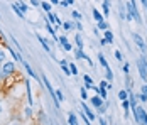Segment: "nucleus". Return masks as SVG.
<instances>
[{
    "mask_svg": "<svg viewBox=\"0 0 147 125\" xmlns=\"http://www.w3.org/2000/svg\"><path fill=\"white\" fill-rule=\"evenodd\" d=\"M134 113V120H135V124L137 125H147V111L142 108V107H135L130 110Z\"/></svg>",
    "mask_w": 147,
    "mask_h": 125,
    "instance_id": "f257e3e1",
    "label": "nucleus"
},
{
    "mask_svg": "<svg viewBox=\"0 0 147 125\" xmlns=\"http://www.w3.org/2000/svg\"><path fill=\"white\" fill-rule=\"evenodd\" d=\"M132 39L134 42L137 44V47L144 53V56H147V46H146V41H144V37L140 36V34H137V32H132Z\"/></svg>",
    "mask_w": 147,
    "mask_h": 125,
    "instance_id": "f03ea898",
    "label": "nucleus"
},
{
    "mask_svg": "<svg viewBox=\"0 0 147 125\" xmlns=\"http://www.w3.org/2000/svg\"><path fill=\"white\" fill-rule=\"evenodd\" d=\"M81 111L88 117V120L91 122V124L96 120V113L93 111V108H91V107H88V105H86V101H81Z\"/></svg>",
    "mask_w": 147,
    "mask_h": 125,
    "instance_id": "7ed1b4c3",
    "label": "nucleus"
},
{
    "mask_svg": "<svg viewBox=\"0 0 147 125\" xmlns=\"http://www.w3.org/2000/svg\"><path fill=\"white\" fill-rule=\"evenodd\" d=\"M2 73H3V76H12L15 73V64L12 61H7V63H3V66H2Z\"/></svg>",
    "mask_w": 147,
    "mask_h": 125,
    "instance_id": "20e7f679",
    "label": "nucleus"
},
{
    "mask_svg": "<svg viewBox=\"0 0 147 125\" xmlns=\"http://www.w3.org/2000/svg\"><path fill=\"white\" fill-rule=\"evenodd\" d=\"M90 103H91V108L98 110L100 107H103L105 100H102V98H100V95H95V97H91V98H90Z\"/></svg>",
    "mask_w": 147,
    "mask_h": 125,
    "instance_id": "39448f33",
    "label": "nucleus"
},
{
    "mask_svg": "<svg viewBox=\"0 0 147 125\" xmlns=\"http://www.w3.org/2000/svg\"><path fill=\"white\" fill-rule=\"evenodd\" d=\"M22 64H24V70L27 71V74H29L30 78H34V80H37V81H39V74H36V71L30 68L29 63H27V61H22Z\"/></svg>",
    "mask_w": 147,
    "mask_h": 125,
    "instance_id": "423d86ee",
    "label": "nucleus"
},
{
    "mask_svg": "<svg viewBox=\"0 0 147 125\" xmlns=\"http://www.w3.org/2000/svg\"><path fill=\"white\" fill-rule=\"evenodd\" d=\"M59 44H61V47H63V49H64L66 53H69V51H73V46L69 44V41H68V39H66L64 36H61V37H59Z\"/></svg>",
    "mask_w": 147,
    "mask_h": 125,
    "instance_id": "0eeeda50",
    "label": "nucleus"
},
{
    "mask_svg": "<svg viewBox=\"0 0 147 125\" xmlns=\"http://www.w3.org/2000/svg\"><path fill=\"white\" fill-rule=\"evenodd\" d=\"M37 39H39V42L42 44V47L46 49V53H47V54H51V56H53V51H51V47H49V42L46 41V39L42 37V36H39V34H37Z\"/></svg>",
    "mask_w": 147,
    "mask_h": 125,
    "instance_id": "6e6552de",
    "label": "nucleus"
},
{
    "mask_svg": "<svg viewBox=\"0 0 147 125\" xmlns=\"http://www.w3.org/2000/svg\"><path fill=\"white\" fill-rule=\"evenodd\" d=\"M26 91H27V101H29V105L34 103V98H32V91H30V81L29 80H26Z\"/></svg>",
    "mask_w": 147,
    "mask_h": 125,
    "instance_id": "1a4fd4ad",
    "label": "nucleus"
},
{
    "mask_svg": "<svg viewBox=\"0 0 147 125\" xmlns=\"http://www.w3.org/2000/svg\"><path fill=\"white\" fill-rule=\"evenodd\" d=\"M102 14H103V17H108V15H110V0H105V2H103Z\"/></svg>",
    "mask_w": 147,
    "mask_h": 125,
    "instance_id": "9d476101",
    "label": "nucleus"
},
{
    "mask_svg": "<svg viewBox=\"0 0 147 125\" xmlns=\"http://www.w3.org/2000/svg\"><path fill=\"white\" fill-rule=\"evenodd\" d=\"M83 81H85V88H86V90H90V88L95 86V84H93V78H91L90 74H85V76H83Z\"/></svg>",
    "mask_w": 147,
    "mask_h": 125,
    "instance_id": "9b49d317",
    "label": "nucleus"
},
{
    "mask_svg": "<svg viewBox=\"0 0 147 125\" xmlns=\"http://www.w3.org/2000/svg\"><path fill=\"white\" fill-rule=\"evenodd\" d=\"M93 19L96 20V24L98 22H102V20H105V17H103V14L98 10V9H93Z\"/></svg>",
    "mask_w": 147,
    "mask_h": 125,
    "instance_id": "f8f14e48",
    "label": "nucleus"
},
{
    "mask_svg": "<svg viewBox=\"0 0 147 125\" xmlns=\"http://www.w3.org/2000/svg\"><path fill=\"white\" fill-rule=\"evenodd\" d=\"M103 39L108 42V44H113V34H112V30H110V29L103 32Z\"/></svg>",
    "mask_w": 147,
    "mask_h": 125,
    "instance_id": "ddd939ff",
    "label": "nucleus"
},
{
    "mask_svg": "<svg viewBox=\"0 0 147 125\" xmlns=\"http://www.w3.org/2000/svg\"><path fill=\"white\" fill-rule=\"evenodd\" d=\"M74 44H76V47H78V49H83V47H85L83 39H81V36H80V34H76V36H74Z\"/></svg>",
    "mask_w": 147,
    "mask_h": 125,
    "instance_id": "4468645a",
    "label": "nucleus"
},
{
    "mask_svg": "<svg viewBox=\"0 0 147 125\" xmlns=\"http://www.w3.org/2000/svg\"><path fill=\"white\" fill-rule=\"evenodd\" d=\"M15 5L19 7V10H20L22 14L26 15V12H27V5H26V3H24L22 0H17V2H15Z\"/></svg>",
    "mask_w": 147,
    "mask_h": 125,
    "instance_id": "2eb2a0df",
    "label": "nucleus"
},
{
    "mask_svg": "<svg viewBox=\"0 0 147 125\" xmlns=\"http://www.w3.org/2000/svg\"><path fill=\"white\" fill-rule=\"evenodd\" d=\"M74 57H76V59H86V54H85L83 49H78V47H76V49H74Z\"/></svg>",
    "mask_w": 147,
    "mask_h": 125,
    "instance_id": "dca6fc26",
    "label": "nucleus"
},
{
    "mask_svg": "<svg viewBox=\"0 0 147 125\" xmlns=\"http://www.w3.org/2000/svg\"><path fill=\"white\" fill-rule=\"evenodd\" d=\"M118 100H120V101L129 100V91H127V90H120V91H118Z\"/></svg>",
    "mask_w": 147,
    "mask_h": 125,
    "instance_id": "f3484780",
    "label": "nucleus"
},
{
    "mask_svg": "<svg viewBox=\"0 0 147 125\" xmlns=\"http://www.w3.org/2000/svg\"><path fill=\"white\" fill-rule=\"evenodd\" d=\"M118 14H120V19H127V14H125V3L120 2L118 5Z\"/></svg>",
    "mask_w": 147,
    "mask_h": 125,
    "instance_id": "a211bd4d",
    "label": "nucleus"
},
{
    "mask_svg": "<svg viewBox=\"0 0 147 125\" xmlns=\"http://www.w3.org/2000/svg\"><path fill=\"white\" fill-rule=\"evenodd\" d=\"M41 7L44 9V12H53V5H51V2H41Z\"/></svg>",
    "mask_w": 147,
    "mask_h": 125,
    "instance_id": "6ab92c4d",
    "label": "nucleus"
},
{
    "mask_svg": "<svg viewBox=\"0 0 147 125\" xmlns=\"http://www.w3.org/2000/svg\"><path fill=\"white\" fill-rule=\"evenodd\" d=\"M96 29H98V30H103V32H105V30H108V22H107V20L98 22V24H96Z\"/></svg>",
    "mask_w": 147,
    "mask_h": 125,
    "instance_id": "aec40b11",
    "label": "nucleus"
},
{
    "mask_svg": "<svg viewBox=\"0 0 147 125\" xmlns=\"http://www.w3.org/2000/svg\"><path fill=\"white\" fill-rule=\"evenodd\" d=\"M68 124L69 125H80L78 120H76V115H74V113H69V115H68Z\"/></svg>",
    "mask_w": 147,
    "mask_h": 125,
    "instance_id": "412c9836",
    "label": "nucleus"
},
{
    "mask_svg": "<svg viewBox=\"0 0 147 125\" xmlns=\"http://www.w3.org/2000/svg\"><path fill=\"white\" fill-rule=\"evenodd\" d=\"M98 61H100V64H102L105 70H107V68H110V66H108V63H107V59H105V56H103L102 53L98 54Z\"/></svg>",
    "mask_w": 147,
    "mask_h": 125,
    "instance_id": "4be33fe9",
    "label": "nucleus"
},
{
    "mask_svg": "<svg viewBox=\"0 0 147 125\" xmlns=\"http://www.w3.org/2000/svg\"><path fill=\"white\" fill-rule=\"evenodd\" d=\"M122 108L125 111V117L129 115V111H130V103H129V100H125V101H122Z\"/></svg>",
    "mask_w": 147,
    "mask_h": 125,
    "instance_id": "5701e85b",
    "label": "nucleus"
},
{
    "mask_svg": "<svg viewBox=\"0 0 147 125\" xmlns=\"http://www.w3.org/2000/svg\"><path fill=\"white\" fill-rule=\"evenodd\" d=\"M74 27V24L71 22V20H66V22H63V29L68 32V30H71V29Z\"/></svg>",
    "mask_w": 147,
    "mask_h": 125,
    "instance_id": "b1692460",
    "label": "nucleus"
},
{
    "mask_svg": "<svg viewBox=\"0 0 147 125\" xmlns=\"http://www.w3.org/2000/svg\"><path fill=\"white\" fill-rule=\"evenodd\" d=\"M80 95H81V100H83V101H86V100H88V93H86V88H85V86H81V88H80Z\"/></svg>",
    "mask_w": 147,
    "mask_h": 125,
    "instance_id": "393cba45",
    "label": "nucleus"
},
{
    "mask_svg": "<svg viewBox=\"0 0 147 125\" xmlns=\"http://www.w3.org/2000/svg\"><path fill=\"white\" fill-rule=\"evenodd\" d=\"M69 71H71V74H73V76H78V73H80L74 63H69Z\"/></svg>",
    "mask_w": 147,
    "mask_h": 125,
    "instance_id": "a878e982",
    "label": "nucleus"
},
{
    "mask_svg": "<svg viewBox=\"0 0 147 125\" xmlns=\"http://www.w3.org/2000/svg\"><path fill=\"white\" fill-rule=\"evenodd\" d=\"M107 81H108V83H112V80H113V73H112V70H110V68H107Z\"/></svg>",
    "mask_w": 147,
    "mask_h": 125,
    "instance_id": "bb28decb",
    "label": "nucleus"
},
{
    "mask_svg": "<svg viewBox=\"0 0 147 125\" xmlns=\"http://www.w3.org/2000/svg\"><path fill=\"white\" fill-rule=\"evenodd\" d=\"M12 10H14L15 14L19 15V17H20V19H24V14H22V12H20V10H19V7H17V5H15V3H12Z\"/></svg>",
    "mask_w": 147,
    "mask_h": 125,
    "instance_id": "cd10ccee",
    "label": "nucleus"
},
{
    "mask_svg": "<svg viewBox=\"0 0 147 125\" xmlns=\"http://www.w3.org/2000/svg\"><path fill=\"white\" fill-rule=\"evenodd\" d=\"M123 74H125V76H129V74H130V64H129V63H125V64H123Z\"/></svg>",
    "mask_w": 147,
    "mask_h": 125,
    "instance_id": "c85d7f7f",
    "label": "nucleus"
},
{
    "mask_svg": "<svg viewBox=\"0 0 147 125\" xmlns=\"http://www.w3.org/2000/svg\"><path fill=\"white\" fill-rule=\"evenodd\" d=\"M135 97H137L139 101H142V103H146V101H147V97L144 95V93H139V95H135Z\"/></svg>",
    "mask_w": 147,
    "mask_h": 125,
    "instance_id": "c756f323",
    "label": "nucleus"
},
{
    "mask_svg": "<svg viewBox=\"0 0 147 125\" xmlns=\"http://www.w3.org/2000/svg\"><path fill=\"white\" fill-rule=\"evenodd\" d=\"M71 15H73V19H74V20H81V17H83V15L80 14L78 10H73V14H71Z\"/></svg>",
    "mask_w": 147,
    "mask_h": 125,
    "instance_id": "7c9ffc66",
    "label": "nucleus"
},
{
    "mask_svg": "<svg viewBox=\"0 0 147 125\" xmlns=\"http://www.w3.org/2000/svg\"><path fill=\"white\" fill-rule=\"evenodd\" d=\"M56 98L59 100V103L64 100V95H63V91H61V90H56Z\"/></svg>",
    "mask_w": 147,
    "mask_h": 125,
    "instance_id": "2f4dec72",
    "label": "nucleus"
},
{
    "mask_svg": "<svg viewBox=\"0 0 147 125\" xmlns=\"http://www.w3.org/2000/svg\"><path fill=\"white\" fill-rule=\"evenodd\" d=\"M107 108H108V101H105V103H103V107H100V108H98V113H100V115H102V113H105V110H107Z\"/></svg>",
    "mask_w": 147,
    "mask_h": 125,
    "instance_id": "473e14b6",
    "label": "nucleus"
},
{
    "mask_svg": "<svg viewBox=\"0 0 147 125\" xmlns=\"http://www.w3.org/2000/svg\"><path fill=\"white\" fill-rule=\"evenodd\" d=\"M3 63H5V51L0 49V64H3Z\"/></svg>",
    "mask_w": 147,
    "mask_h": 125,
    "instance_id": "72a5a7b5",
    "label": "nucleus"
},
{
    "mask_svg": "<svg viewBox=\"0 0 147 125\" xmlns=\"http://www.w3.org/2000/svg\"><path fill=\"white\" fill-rule=\"evenodd\" d=\"M115 59H117V61H122V59H123V56H122L120 51H115Z\"/></svg>",
    "mask_w": 147,
    "mask_h": 125,
    "instance_id": "f704fd0d",
    "label": "nucleus"
},
{
    "mask_svg": "<svg viewBox=\"0 0 147 125\" xmlns=\"http://www.w3.org/2000/svg\"><path fill=\"white\" fill-rule=\"evenodd\" d=\"M140 93H144V95L147 97V83H146V84H142V88H140Z\"/></svg>",
    "mask_w": 147,
    "mask_h": 125,
    "instance_id": "c9c22d12",
    "label": "nucleus"
},
{
    "mask_svg": "<svg viewBox=\"0 0 147 125\" xmlns=\"http://www.w3.org/2000/svg\"><path fill=\"white\" fill-rule=\"evenodd\" d=\"M30 3H32L34 7H39V5H41V2H39V0H30Z\"/></svg>",
    "mask_w": 147,
    "mask_h": 125,
    "instance_id": "e433bc0d",
    "label": "nucleus"
},
{
    "mask_svg": "<svg viewBox=\"0 0 147 125\" xmlns=\"http://www.w3.org/2000/svg\"><path fill=\"white\" fill-rule=\"evenodd\" d=\"M100 125H108V124H107V120H105L103 117H100Z\"/></svg>",
    "mask_w": 147,
    "mask_h": 125,
    "instance_id": "4c0bfd02",
    "label": "nucleus"
},
{
    "mask_svg": "<svg viewBox=\"0 0 147 125\" xmlns=\"http://www.w3.org/2000/svg\"><path fill=\"white\" fill-rule=\"evenodd\" d=\"M85 61H86V63H88L90 66H93V61H91V59H90V56H86V59H85Z\"/></svg>",
    "mask_w": 147,
    "mask_h": 125,
    "instance_id": "58836bf2",
    "label": "nucleus"
},
{
    "mask_svg": "<svg viewBox=\"0 0 147 125\" xmlns=\"http://www.w3.org/2000/svg\"><path fill=\"white\" fill-rule=\"evenodd\" d=\"M59 5H63V7H68V2H66V0H63V2H59Z\"/></svg>",
    "mask_w": 147,
    "mask_h": 125,
    "instance_id": "ea45409f",
    "label": "nucleus"
},
{
    "mask_svg": "<svg viewBox=\"0 0 147 125\" xmlns=\"http://www.w3.org/2000/svg\"><path fill=\"white\" fill-rule=\"evenodd\" d=\"M26 115H27V117H30V107H29V108H26Z\"/></svg>",
    "mask_w": 147,
    "mask_h": 125,
    "instance_id": "a19ab883",
    "label": "nucleus"
},
{
    "mask_svg": "<svg viewBox=\"0 0 147 125\" xmlns=\"http://www.w3.org/2000/svg\"><path fill=\"white\" fill-rule=\"evenodd\" d=\"M51 3H53V5H58V3H59V0H51Z\"/></svg>",
    "mask_w": 147,
    "mask_h": 125,
    "instance_id": "79ce46f5",
    "label": "nucleus"
},
{
    "mask_svg": "<svg viewBox=\"0 0 147 125\" xmlns=\"http://www.w3.org/2000/svg\"><path fill=\"white\" fill-rule=\"evenodd\" d=\"M66 2H68V5H71V3L74 2V0H66Z\"/></svg>",
    "mask_w": 147,
    "mask_h": 125,
    "instance_id": "37998d69",
    "label": "nucleus"
},
{
    "mask_svg": "<svg viewBox=\"0 0 147 125\" xmlns=\"http://www.w3.org/2000/svg\"><path fill=\"white\" fill-rule=\"evenodd\" d=\"M2 76H3V73H2V68H0V80H2Z\"/></svg>",
    "mask_w": 147,
    "mask_h": 125,
    "instance_id": "c03bdc74",
    "label": "nucleus"
},
{
    "mask_svg": "<svg viewBox=\"0 0 147 125\" xmlns=\"http://www.w3.org/2000/svg\"><path fill=\"white\" fill-rule=\"evenodd\" d=\"M0 115H2V101H0Z\"/></svg>",
    "mask_w": 147,
    "mask_h": 125,
    "instance_id": "a18cd8bd",
    "label": "nucleus"
}]
</instances>
